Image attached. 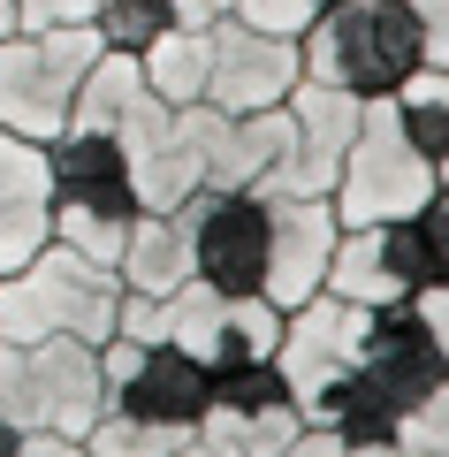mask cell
<instances>
[{
	"mask_svg": "<svg viewBox=\"0 0 449 457\" xmlns=\"http://www.w3.org/2000/svg\"><path fill=\"white\" fill-rule=\"evenodd\" d=\"M46 23H92L84 0H16V31H46Z\"/></svg>",
	"mask_w": 449,
	"mask_h": 457,
	"instance_id": "obj_24",
	"label": "cell"
},
{
	"mask_svg": "<svg viewBox=\"0 0 449 457\" xmlns=\"http://www.w3.org/2000/svg\"><path fill=\"white\" fill-rule=\"evenodd\" d=\"M396 237H403V260H412L419 290H427V282H449V191L419 198V206L396 221Z\"/></svg>",
	"mask_w": 449,
	"mask_h": 457,
	"instance_id": "obj_21",
	"label": "cell"
},
{
	"mask_svg": "<svg viewBox=\"0 0 449 457\" xmlns=\"http://www.w3.org/2000/svg\"><path fill=\"white\" fill-rule=\"evenodd\" d=\"M388 442H396V457H449V374L388 427Z\"/></svg>",
	"mask_w": 449,
	"mask_h": 457,
	"instance_id": "obj_22",
	"label": "cell"
},
{
	"mask_svg": "<svg viewBox=\"0 0 449 457\" xmlns=\"http://www.w3.org/2000/svg\"><path fill=\"white\" fill-rule=\"evenodd\" d=\"M107 38L92 23H46V31H8L0 38V130L38 137L46 145L69 122V99H77L84 69L99 62Z\"/></svg>",
	"mask_w": 449,
	"mask_h": 457,
	"instance_id": "obj_6",
	"label": "cell"
},
{
	"mask_svg": "<svg viewBox=\"0 0 449 457\" xmlns=\"http://www.w3.org/2000/svg\"><path fill=\"white\" fill-rule=\"evenodd\" d=\"M38 245H54V168L38 137H0V275H16Z\"/></svg>",
	"mask_w": 449,
	"mask_h": 457,
	"instance_id": "obj_14",
	"label": "cell"
},
{
	"mask_svg": "<svg viewBox=\"0 0 449 457\" xmlns=\"http://www.w3.org/2000/svg\"><path fill=\"white\" fill-rule=\"evenodd\" d=\"M137 69H145V92L161 107H191L206 99V31L191 23H161V31L137 46Z\"/></svg>",
	"mask_w": 449,
	"mask_h": 457,
	"instance_id": "obj_18",
	"label": "cell"
},
{
	"mask_svg": "<svg viewBox=\"0 0 449 457\" xmlns=\"http://www.w3.org/2000/svg\"><path fill=\"white\" fill-rule=\"evenodd\" d=\"M289 145V114L282 107H213L206 99V183H244V191H267L274 168Z\"/></svg>",
	"mask_w": 449,
	"mask_h": 457,
	"instance_id": "obj_15",
	"label": "cell"
},
{
	"mask_svg": "<svg viewBox=\"0 0 449 457\" xmlns=\"http://www.w3.org/2000/svg\"><path fill=\"white\" fill-rule=\"evenodd\" d=\"M412 16H419V38H427V62L449 69V0H412Z\"/></svg>",
	"mask_w": 449,
	"mask_h": 457,
	"instance_id": "obj_26",
	"label": "cell"
},
{
	"mask_svg": "<svg viewBox=\"0 0 449 457\" xmlns=\"http://www.w3.org/2000/svg\"><path fill=\"white\" fill-rule=\"evenodd\" d=\"M297 62L312 84H336L351 99H388L427 62V38H419L412 0H320L312 23L297 31Z\"/></svg>",
	"mask_w": 449,
	"mask_h": 457,
	"instance_id": "obj_2",
	"label": "cell"
},
{
	"mask_svg": "<svg viewBox=\"0 0 449 457\" xmlns=\"http://www.w3.org/2000/svg\"><path fill=\"white\" fill-rule=\"evenodd\" d=\"M16 31V0H0V38Z\"/></svg>",
	"mask_w": 449,
	"mask_h": 457,
	"instance_id": "obj_29",
	"label": "cell"
},
{
	"mask_svg": "<svg viewBox=\"0 0 449 457\" xmlns=\"http://www.w3.org/2000/svg\"><path fill=\"white\" fill-rule=\"evenodd\" d=\"M442 374L449 366H442V351H434L419 305L412 297H388V305H373V328H366L358 366L328 389V404L312 411V420H328L343 435V457H396L388 427H396Z\"/></svg>",
	"mask_w": 449,
	"mask_h": 457,
	"instance_id": "obj_1",
	"label": "cell"
},
{
	"mask_svg": "<svg viewBox=\"0 0 449 457\" xmlns=\"http://www.w3.org/2000/svg\"><path fill=\"white\" fill-rule=\"evenodd\" d=\"M412 305H419V320H427L434 351H442V366H449V282H427V290H412Z\"/></svg>",
	"mask_w": 449,
	"mask_h": 457,
	"instance_id": "obj_25",
	"label": "cell"
},
{
	"mask_svg": "<svg viewBox=\"0 0 449 457\" xmlns=\"http://www.w3.org/2000/svg\"><path fill=\"white\" fill-rule=\"evenodd\" d=\"M191 245V275L206 290H244L259 297L267 282V191H244V183H198L183 206H168Z\"/></svg>",
	"mask_w": 449,
	"mask_h": 457,
	"instance_id": "obj_8",
	"label": "cell"
},
{
	"mask_svg": "<svg viewBox=\"0 0 449 457\" xmlns=\"http://www.w3.org/2000/svg\"><path fill=\"white\" fill-rule=\"evenodd\" d=\"M320 290L358 297V305H388V297H412V260H403V237L396 221H351L328 252V282Z\"/></svg>",
	"mask_w": 449,
	"mask_h": 457,
	"instance_id": "obj_16",
	"label": "cell"
},
{
	"mask_svg": "<svg viewBox=\"0 0 449 457\" xmlns=\"http://www.w3.org/2000/svg\"><path fill=\"white\" fill-rule=\"evenodd\" d=\"M297 77H305L297 38L259 31V23H244V16H221V23L206 31V99H213V107H229V114H244V107H282Z\"/></svg>",
	"mask_w": 449,
	"mask_h": 457,
	"instance_id": "obj_11",
	"label": "cell"
},
{
	"mask_svg": "<svg viewBox=\"0 0 449 457\" xmlns=\"http://www.w3.org/2000/svg\"><path fill=\"white\" fill-rule=\"evenodd\" d=\"M114 275H122V290H145V297L183 290L191 282V245H183L176 213H137L122 252H114Z\"/></svg>",
	"mask_w": 449,
	"mask_h": 457,
	"instance_id": "obj_17",
	"label": "cell"
},
{
	"mask_svg": "<svg viewBox=\"0 0 449 457\" xmlns=\"http://www.w3.org/2000/svg\"><path fill=\"white\" fill-rule=\"evenodd\" d=\"M366 328H373V305L336 297V290H312L305 305H289V312H282L274 366H282L289 396L305 404V420L328 404V389H336V381L358 366V351H366Z\"/></svg>",
	"mask_w": 449,
	"mask_h": 457,
	"instance_id": "obj_9",
	"label": "cell"
},
{
	"mask_svg": "<svg viewBox=\"0 0 449 457\" xmlns=\"http://www.w3.org/2000/svg\"><path fill=\"white\" fill-rule=\"evenodd\" d=\"M388 99H396V114H403V130H412L419 161H427L434 183L449 191V69L442 62H419Z\"/></svg>",
	"mask_w": 449,
	"mask_h": 457,
	"instance_id": "obj_20",
	"label": "cell"
},
{
	"mask_svg": "<svg viewBox=\"0 0 449 457\" xmlns=\"http://www.w3.org/2000/svg\"><path fill=\"white\" fill-rule=\"evenodd\" d=\"M221 16H237V0H168V23H191V31H213Z\"/></svg>",
	"mask_w": 449,
	"mask_h": 457,
	"instance_id": "obj_27",
	"label": "cell"
},
{
	"mask_svg": "<svg viewBox=\"0 0 449 457\" xmlns=\"http://www.w3.org/2000/svg\"><path fill=\"white\" fill-rule=\"evenodd\" d=\"M0 137H8V130H0Z\"/></svg>",
	"mask_w": 449,
	"mask_h": 457,
	"instance_id": "obj_30",
	"label": "cell"
},
{
	"mask_svg": "<svg viewBox=\"0 0 449 457\" xmlns=\"http://www.w3.org/2000/svg\"><path fill=\"white\" fill-rule=\"evenodd\" d=\"M434 191H442V183H434V168L419 161L396 99H366L351 145H343V168H336V183H328L336 221L343 228L351 221H403V213H412L419 198H434Z\"/></svg>",
	"mask_w": 449,
	"mask_h": 457,
	"instance_id": "obj_5",
	"label": "cell"
},
{
	"mask_svg": "<svg viewBox=\"0 0 449 457\" xmlns=\"http://www.w3.org/2000/svg\"><path fill=\"white\" fill-rule=\"evenodd\" d=\"M343 221L328 206V191H267V282L259 297L267 305H305L328 282V252H336Z\"/></svg>",
	"mask_w": 449,
	"mask_h": 457,
	"instance_id": "obj_12",
	"label": "cell"
},
{
	"mask_svg": "<svg viewBox=\"0 0 449 457\" xmlns=\"http://www.w3.org/2000/svg\"><path fill=\"white\" fill-rule=\"evenodd\" d=\"M137 99H145L137 54H129V46H99V62L84 69L77 99H69V122H77V130H122ZM69 122H62V130H69Z\"/></svg>",
	"mask_w": 449,
	"mask_h": 457,
	"instance_id": "obj_19",
	"label": "cell"
},
{
	"mask_svg": "<svg viewBox=\"0 0 449 457\" xmlns=\"http://www.w3.org/2000/svg\"><path fill=\"white\" fill-rule=\"evenodd\" d=\"M358 107H366V99L336 92V84H312V77L289 84V99H282L289 145H282V168H274L267 191H328L336 168H343V145H351V130H358Z\"/></svg>",
	"mask_w": 449,
	"mask_h": 457,
	"instance_id": "obj_13",
	"label": "cell"
},
{
	"mask_svg": "<svg viewBox=\"0 0 449 457\" xmlns=\"http://www.w3.org/2000/svg\"><path fill=\"white\" fill-rule=\"evenodd\" d=\"M84 8H92V31L107 46H129V54L168 23V0H84Z\"/></svg>",
	"mask_w": 449,
	"mask_h": 457,
	"instance_id": "obj_23",
	"label": "cell"
},
{
	"mask_svg": "<svg viewBox=\"0 0 449 457\" xmlns=\"http://www.w3.org/2000/svg\"><path fill=\"white\" fill-rule=\"evenodd\" d=\"M274 336H282V305H267V297L206 290L198 275L183 282V290H168V343H176V351H191L206 374L274 359Z\"/></svg>",
	"mask_w": 449,
	"mask_h": 457,
	"instance_id": "obj_10",
	"label": "cell"
},
{
	"mask_svg": "<svg viewBox=\"0 0 449 457\" xmlns=\"http://www.w3.org/2000/svg\"><path fill=\"white\" fill-rule=\"evenodd\" d=\"M46 168H54V245H77L84 260L122 252L129 221H137V191H129V153L114 130H54L46 137Z\"/></svg>",
	"mask_w": 449,
	"mask_h": 457,
	"instance_id": "obj_4",
	"label": "cell"
},
{
	"mask_svg": "<svg viewBox=\"0 0 449 457\" xmlns=\"http://www.w3.org/2000/svg\"><path fill=\"white\" fill-rule=\"evenodd\" d=\"M16 435H23V427H8V420H0V457H16Z\"/></svg>",
	"mask_w": 449,
	"mask_h": 457,
	"instance_id": "obj_28",
	"label": "cell"
},
{
	"mask_svg": "<svg viewBox=\"0 0 449 457\" xmlns=\"http://www.w3.org/2000/svg\"><path fill=\"white\" fill-rule=\"evenodd\" d=\"M114 305H122V275L107 260H84L77 245H38L16 275H0V336L8 343H38V336L107 343Z\"/></svg>",
	"mask_w": 449,
	"mask_h": 457,
	"instance_id": "obj_3",
	"label": "cell"
},
{
	"mask_svg": "<svg viewBox=\"0 0 449 457\" xmlns=\"http://www.w3.org/2000/svg\"><path fill=\"white\" fill-rule=\"evenodd\" d=\"M305 427V404L289 396L282 366H221L206 374V411H198V457H289Z\"/></svg>",
	"mask_w": 449,
	"mask_h": 457,
	"instance_id": "obj_7",
	"label": "cell"
}]
</instances>
